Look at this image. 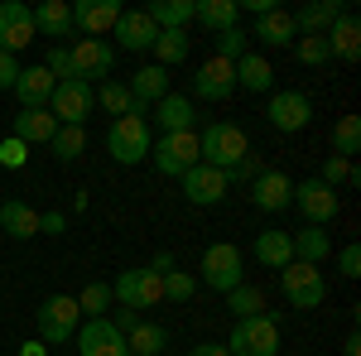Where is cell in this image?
I'll use <instances>...</instances> for the list:
<instances>
[{
  "instance_id": "1",
  "label": "cell",
  "mask_w": 361,
  "mask_h": 356,
  "mask_svg": "<svg viewBox=\"0 0 361 356\" xmlns=\"http://www.w3.org/2000/svg\"><path fill=\"white\" fill-rule=\"evenodd\" d=\"M149 145H154V135H149V106H130L121 121H111V130H106V154H111L116 164H140V159H149Z\"/></svg>"
},
{
  "instance_id": "2",
  "label": "cell",
  "mask_w": 361,
  "mask_h": 356,
  "mask_svg": "<svg viewBox=\"0 0 361 356\" xmlns=\"http://www.w3.org/2000/svg\"><path fill=\"white\" fill-rule=\"evenodd\" d=\"M197 284H207L212 294H231L236 284H246V255L231 246V241H217V246L202 250V265H197Z\"/></svg>"
},
{
  "instance_id": "3",
  "label": "cell",
  "mask_w": 361,
  "mask_h": 356,
  "mask_svg": "<svg viewBox=\"0 0 361 356\" xmlns=\"http://www.w3.org/2000/svg\"><path fill=\"white\" fill-rule=\"evenodd\" d=\"M250 154V140L241 125H231V121H222V125H207V130H197V159L207 168H231V164H241Z\"/></svg>"
},
{
  "instance_id": "4",
  "label": "cell",
  "mask_w": 361,
  "mask_h": 356,
  "mask_svg": "<svg viewBox=\"0 0 361 356\" xmlns=\"http://www.w3.org/2000/svg\"><path fill=\"white\" fill-rule=\"evenodd\" d=\"M34 328H39V342H44V347H63V342H73L78 328H82L78 299H68V294L44 299L39 308H34Z\"/></svg>"
},
{
  "instance_id": "5",
  "label": "cell",
  "mask_w": 361,
  "mask_h": 356,
  "mask_svg": "<svg viewBox=\"0 0 361 356\" xmlns=\"http://www.w3.org/2000/svg\"><path fill=\"white\" fill-rule=\"evenodd\" d=\"M231 356H279V323L275 313H255V318H236L231 337L222 342Z\"/></svg>"
},
{
  "instance_id": "6",
  "label": "cell",
  "mask_w": 361,
  "mask_h": 356,
  "mask_svg": "<svg viewBox=\"0 0 361 356\" xmlns=\"http://www.w3.org/2000/svg\"><path fill=\"white\" fill-rule=\"evenodd\" d=\"M149 159H154V168H159L164 178H183L193 164H202V159H197V130L159 135L154 145H149Z\"/></svg>"
},
{
  "instance_id": "7",
  "label": "cell",
  "mask_w": 361,
  "mask_h": 356,
  "mask_svg": "<svg viewBox=\"0 0 361 356\" xmlns=\"http://www.w3.org/2000/svg\"><path fill=\"white\" fill-rule=\"evenodd\" d=\"M279 294L289 299V308H318V303L328 299V279H323L318 265L294 260V265L279 270Z\"/></svg>"
},
{
  "instance_id": "8",
  "label": "cell",
  "mask_w": 361,
  "mask_h": 356,
  "mask_svg": "<svg viewBox=\"0 0 361 356\" xmlns=\"http://www.w3.org/2000/svg\"><path fill=\"white\" fill-rule=\"evenodd\" d=\"M97 111V87L82 82V78H68V82L54 87L49 97V116L58 125H87V116Z\"/></svg>"
},
{
  "instance_id": "9",
  "label": "cell",
  "mask_w": 361,
  "mask_h": 356,
  "mask_svg": "<svg viewBox=\"0 0 361 356\" xmlns=\"http://www.w3.org/2000/svg\"><path fill=\"white\" fill-rule=\"evenodd\" d=\"M111 294L121 308H154V303H164V279L149 270V265H140V270H121L111 284Z\"/></svg>"
},
{
  "instance_id": "10",
  "label": "cell",
  "mask_w": 361,
  "mask_h": 356,
  "mask_svg": "<svg viewBox=\"0 0 361 356\" xmlns=\"http://www.w3.org/2000/svg\"><path fill=\"white\" fill-rule=\"evenodd\" d=\"M289 207H299L308 226H328V221H337V212H342V197H337V188H328L323 178H299Z\"/></svg>"
},
{
  "instance_id": "11",
  "label": "cell",
  "mask_w": 361,
  "mask_h": 356,
  "mask_svg": "<svg viewBox=\"0 0 361 356\" xmlns=\"http://www.w3.org/2000/svg\"><path fill=\"white\" fill-rule=\"evenodd\" d=\"M73 347H78V356H130L126 352V332L116 328L111 318H82Z\"/></svg>"
},
{
  "instance_id": "12",
  "label": "cell",
  "mask_w": 361,
  "mask_h": 356,
  "mask_svg": "<svg viewBox=\"0 0 361 356\" xmlns=\"http://www.w3.org/2000/svg\"><path fill=\"white\" fill-rule=\"evenodd\" d=\"M68 58H73V78L97 87V78H106L116 68V44H106V39H78L68 49Z\"/></svg>"
},
{
  "instance_id": "13",
  "label": "cell",
  "mask_w": 361,
  "mask_h": 356,
  "mask_svg": "<svg viewBox=\"0 0 361 356\" xmlns=\"http://www.w3.org/2000/svg\"><path fill=\"white\" fill-rule=\"evenodd\" d=\"M265 116H270V125H275V130L294 135V130H304L308 121H313V102H308L304 92L284 87V92H270V106H265Z\"/></svg>"
},
{
  "instance_id": "14",
  "label": "cell",
  "mask_w": 361,
  "mask_h": 356,
  "mask_svg": "<svg viewBox=\"0 0 361 356\" xmlns=\"http://www.w3.org/2000/svg\"><path fill=\"white\" fill-rule=\"evenodd\" d=\"M25 44H34V10L20 0H0V54H20Z\"/></svg>"
},
{
  "instance_id": "15",
  "label": "cell",
  "mask_w": 361,
  "mask_h": 356,
  "mask_svg": "<svg viewBox=\"0 0 361 356\" xmlns=\"http://www.w3.org/2000/svg\"><path fill=\"white\" fill-rule=\"evenodd\" d=\"M178 183H183V197H188L193 207H217V202L226 197V188H231L222 168H207V164H193Z\"/></svg>"
},
{
  "instance_id": "16",
  "label": "cell",
  "mask_w": 361,
  "mask_h": 356,
  "mask_svg": "<svg viewBox=\"0 0 361 356\" xmlns=\"http://www.w3.org/2000/svg\"><path fill=\"white\" fill-rule=\"evenodd\" d=\"M193 97H202V102H226V97H236V63L207 58V63L197 68V78H193Z\"/></svg>"
},
{
  "instance_id": "17",
  "label": "cell",
  "mask_w": 361,
  "mask_h": 356,
  "mask_svg": "<svg viewBox=\"0 0 361 356\" xmlns=\"http://www.w3.org/2000/svg\"><path fill=\"white\" fill-rule=\"evenodd\" d=\"M121 0H78L73 5V29H82V39H102L111 34L116 20H121Z\"/></svg>"
},
{
  "instance_id": "18",
  "label": "cell",
  "mask_w": 361,
  "mask_h": 356,
  "mask_svg": "<svg viewBox=\"0 0 361 356\" xmlns=\"http://www.w3.org/2000/svg\"><path fill=\"white\" fill-rule=\"evenodd\" d=\"M250 202H255L260 212H284V207L294 202V178L279 173V168H260V178L250 183Z\"/></svg>"
},
{
  "instance_id": "19",
  "label": "cell",
  "mask_w": 361,
  "mask_h": 356,
  "mask_svg": "<svg viewBox=\"0 0 361 356\" xmlns=\"http://www.w3.org/2000/svg\"><path fill=\"white\" fill-rule=\"evenodd\" d=\"M111 39L126 49V54H145V49H154L159 29H154V20H149L145 10H121V20H116Z\"/></svg>"
},
{
  "instance_id": "20",
  "label": "cell",
  "mask_w": 361,
  "mask_h": 356,
  "mask_svg": "<svg viewBox=\"0 0 361 356\" xmlns=\"http://www.w3.org/2000/svg\"><path fill=\"white\" fill-rule=\"evenodd\" d=\"M54 73L44 68V63H29L20 68V78H15V97H20V111H34V106H49V97H54Z\"/></svg>"
},
{
  "instance_id": "21",
  "label": "cell",
  "mask_w": 361,
  "mask_h": 356,
  "mask_svg": "<svg viewBox=\"0 0 361 356\" xmlns=\"http://www.w3.org/2000/svg\"><path fill=\"white\" fill-rule=\"evenodd\" d=\"M323 39H328V49H333L337 63H357V58H361V20L352 15V10H342Z\"/></svg>"
},
{
  "instance_id": "22",
  "label": "cell",
  "mask_w": 361,
  "mask_h": 356,
  "mask_svg": "<svg viewBox=\"0 0 361 356\" xmlns=\"http://www.w3.org/2000/svg\"><path fill=\"white\" fill-rule=\"evenodd\" d=\"M34 34H44V39H68V34H73V5H68V0H44V5H34Z\"/></svg>"
},
{
  "instance_id": "23",
  "label": "cell",
  "mask_w": 361,
  "mask_h": 356,
  "mask_svg": "<svg viewBox=\"0 0 361 356\" xmlns=\"http://www.w3.org/2000/svg\"><path fill=\"white\" fill-rule=\"evenodd\" d=\"M236 92H275V68L270 58H260L250 49L246 58H236Z\"/></svg>"
},
{
  "instance_id": "24",
  "label": "cell",
  "mask_w": 361,
  "mask_h": 356,
  "mask_svg": "<svg viewBox=\"0 0 361 356\" xmlns=\"http://www.w3.org/2000/svg\"><path fill=\"white\" fill-rule=\"evenodd\" d=\"M154 121H159V130H164V135H173V130H193V125H197L193 97H178V92H169L164 102L154 106Z\"/></svg>"
},
{
  "instance_id": "25",
  "label": "cell",
  "mask_w": 361,
  "mask_h": 356,
  "mask_svg": "<svg viewBox=\"0 0 361 356\" xmlns=\"http://www.w3.org/2000/svg\"><path fill=\"white\" fill-rule=\"evenodd\" d=\"M58 130V121L49 116V106H34V111H20L15 116V130L10 135L20 140V145H49Z\"/></svg>"
},
{
  "instance_id": "26",
  "label": "cell",
  "mask_w": 361,
  "mask_h": 356,
  "mask_svg": "<svg viewBox=\"0 0 361 356\" xmlns=\"http://www.w3.org/2000/svg\"><path fill=\"white\" fill-rule=\"evenodd\" d=\"M289 246H294V260L304 265H323L333 255V236L323 226H304V231H289Z\"/></svg>"
},
{
  "instance_id": "27",
  "label": "cell",
  "mask_w": 361,
  "mask_h": 356,
  "mask_svg": "<svg viewBox=\"0 0 361 356\" xmlns=\"http://www.w3.org/2000/svg\"><path fill=\"white\" fill-rule=\"evenodd\" d=\"M0 231L15 241H29V236H39V212L20 197H10V202H0Z\"/></svg>"
},
{
  "instance_id": "28",
  "label": "cell",
  "mask_w": 361,
  "mask_h": 356,
  "mask_svg": "<svg viewBox=\"0 0 361 356\" xmlns=\"http://www.w3.org/2000/svg\"><path fill=\"white\" fill-rule=\"evenodd\" d=\"M250 39H260V44H270V49H284V44H294V15L289 10H265V15H255V34Z\"/></svg>"
},
{
  "instance_id": "29",
  "label": "cell",
  "mask_w": 361,
  "mask_h": 356,
  "mask_svg": "<svg viewBox=\"0 0 361 356\" xmlns=\"http://www.w3.org/2000/svg\"><path fill=\"white\" fill-rule=\"evenodd\" d=\"M342 10H347L342 0H313L304 10H294V34H328Z\"/></svg>"
},
{
  "instance_id": "30",
  "label": "cell",
  "mask_w": 361,
  "mask_h": 356,
  "mask_svg": "<svg viewBox=\"0 0 361 356\" xmlns=\"http://www.w3.org/2000/svg\"><path fill=\"white\" fill-rule=\"evenodd\" d=\"M126 87H130V97H135L140 106H159V102L169 97V73L159 68V63H149V68H140Z\"/></svg>"
},
{
  "instance_id": "31",
  "label": "cell",
  "mask_w": 361,
  "mask_h": 356,
  "mask_svg": "<svg viewBox=\"0 0 361 356\" xmlns=\"http://www.w3.org/2000/svg\"><path fill=\"white\" fill-rule=\"evenodd\" d=\"M255 265H265V270H284V265H294L289 231H260V236H255Z\"/></svg>"
},
{
  "instance_id": "32",
  "label": "cell",
  "mask_w": 361,
  "mask_h": 356,
  "mask_svg": "<svg viewBox=\"0 0 361 356\" xmlns=\"http://www.w3.org/2000/svg\"><path fill=\"white\" fill-rule=\"evenodd\" d=\"M193 20L202 29H212V34H222V29H236L241 5L236 0H193Z\"/></svg>"
},
{
  "instance_id": "33",
  "label": "cell",
  "mask_w": 361,
  "mask_h": 356,
  "mask_svg": "<svg viewBox=\"0 0 361 356\" xmlns=\"http://www.w3.org/2000/svg\"><path fill=\"white\" fill-rule=\"evenodd\" d=\"M164 347H169V332L159 323H145L140 318L135 328L126 332V352L130 356H164Z\"/></svg>"
},
{
  "instance_id": "34",
  "label": "cell",
  "mask_w": 361,
  "mask_h": 356,
  "mask_svg": "<svg viewBox=\"0 0 361 356\" xmlns=\"http://www.w3.org/2000/svg\"><path fill=\"white\" fill-rule=\"evenodd\" d=\"M145 15L154 20V29H183L193 25V0H154L145 5Z\"/></svg>"
},
{
  "instance_id": "35",
  "label": "cell",
  "mask_w": 361,
  "mask_h": 356,
  "mask_svg": "<svg viewBox=\"0 0 361 356\" xmlns=\"http://www.w3.org/2000/svg\"><path fill=\"white\" fill-rule=\"evenodd\" d=\"M149 54L159 58V68H178V63H183V58H188V34H183V29H159V39H154V49H149Z\"/></svg>"
},
{
  "instance_id": "36",
  "label": "cell",
  "mask_w": 361,
  "mask_h": 356,
  "mask_svg": "<svg viewBox=\"0 0 361 356\" xmlns=\"http://www.w3.org/2000/svg\"><path fill=\"white\" fill-rule=\"evenodd\" d=\"M49 149H54L58 164H73V159L87 149V130H82V125H58L54 140H49Z\"/></svg>"
},
{
  "instance_id": "37",
  "label": "cell",
  "mask_w": 361,
  "mask_h": 356,
  "mask_svg": "<svg viewBox=\"0 0 361 356\" xmlns=\"http://www.w3.org/2000/svg\"><path fill=\"white\" fill-rule=\"evenodd\" d=\"M116 303V294H111V284H102V279H92L82 294H78V313L82 318H106V308Z\"/></svg>"
},
{
  "instance_id": "38",
  "label": "cell",
  "mask_w": 361,
  "mask_h": 356,
  "mask_svg": "<svg viewBox=\"0 0 361 356\" xmlns=\"http://www.w3.org/2000/svg\"><path fill=\"white\" fill-rule=\"evenodd\" d=\"M357 149H361V121L357 116H342L333 125V154L337 159H352Z\"/></svg>"
},
{
  "instance_id": "39",
  "label": "cell",
  "mask_w": 361,
  "mask_h": 356,
  "mask_svg": "<svg viewBox=\"0 0 361 356\" xmlns=\"http://www.w3.org/2000/svg\"><path fill=\"white\" fill-rule=\"evenodd\" d=\"M226 308H231L236 318H255V313H265V294H260L255 284H236V289L226 294Z\"/></svg>"
},
{
  "instance_id": "40",
  "label": "cell",
  "mask_w": 361,
  "mask_h": 356,
  "mask_svg": "<svg viewBox=\"0 0 361 356\" xmlns=\"http://www.w3.org/2000/svg\"><path fill=\"white\" fill-rule=\"evenodd\" d=\"M97 106L121 121L126 111L135 106V97H130V87H126V82H102V92H97Z\"/></svg>"
},
{
  "instance_id": "41",
  "label": "cell",
  "mask_w": 361,
  "mask_h": 356,
  "mask_svg": "<svg viewBox=\"0 0 361 356\" xmlns=\"http://www.w3.org/2000/svg\"><path fill=\"white\" fill-rule=\"evenodd\" d=\"M164 279V299L169 303H188L197 294V274H188V270H169V274H159Z\"/></svg>"
},
{
  "instance_id": "42",
  "label": "cell",
  "mask_w": 361,
  "mask_h": 356,
  "mask_svg": "<svg viewBox=\"0 0 361 356\" xmlns=\"http://www.w3.org/2000/svg\"><path fill=\"white\" fill-rule=\"evenodd\" d=\"M250 54V34L241 25L236 29H222V34H217V54L212 58H226V63H236V58H246Z\"/></svg>"
},
{
  "instance_id": "43",
  "label": "cell",
  "mask_w": 361,
  "mask_h": 356,
  "mask_svg": "<svg viewBox=\"0 0 361 356\" xmlns=\"http://www.w3.org/2000/svg\"><path fill=\"white\" fill-rule=\"evenodd\" d=\"M294 54H299V63H308V68H323V63H333V49H328V39H323V34H304Z\"/></svg>"
},
{
  "instance_id": "44",
  "label": "cell",
  "mask_w": 361,
  "mask_h": 356,
  "mask_svg": "<svg viewBox=\"0 0 361 356\" xmlns=\"http://www.w3.org/2000/svg\"><path fill=\"white\" fill-rule=\"evenodd\" d=\"M318 178H323L328 188H337V183H357V164H352V159H337V154H328Z\"/></svg>"
},
{
  "instance_id": "45",
  "label": "cell",
  "mask_w": 361,
  "mask_h": 356,
  "mask_svg": "<svg viewBox=\"0 0 361 356\" xmlns=\"http://www.w3.org/2000/svg\"><path fill=\"white\" fill-rule=\"evenodd\" d=\"M44 68L54 73V82H68V78H73V58H68V49H63V44H54V49H49V58H44Z\"/></svg>"
},
{
  "instance_id": "46",
  "label": "cell",
  "mask_w": 361,
  "mask_h": 356,
  "mask_svg": "<svg viewBox=\"0 0 361 356\" xmlns=\"http://www.w3.org/2000/svg\"><path fill=\"white\" fill-rule=\"evenodd\" d=\"M25 159H29V145H20L15 135L0 140V164L5 168H25Z\"/></svg>"
},
{
  "instance_id": "47",
  "label": "cell",
  "mask_w": 361,
  "mask_h": 356,
  "mask_svg": "<svg viewBox=\"0 0 361 356\" xmlns=\"http://www.w3.org/2000/svg\"><path fill=\"white\" fill-rule=\"evenodd\" d=\"M337 274H342V279H361V246L357 241L342 246V255H337Z\"/></svg>"
},
{
  "instance_id": "48",
  "label": "cell",
  "mask_w": 361,
  "mask_h": 356,
  "mask_svg": "<svg viewBox=\"0 0 361 356\" xmlns=\"http://www.w3.org/2000/svg\"><path fill=\"white\" fill-rule=\"evenodd\" d=\"M255 178H260V159H255V154H246L241 164L226 168V183H255Z\"/></svg>"
},
{
  "instance_id": "49",
  "label": "cell",
  "mask_w": 361,
  "mask_h": 356,
  "mask_svg": "<svg viewBox=\"0 0 361 356\" xmlns=\"http://www.w3.org/2000/svg\"><path fill=\"white\" fill-rule=\"evenodd\" d=\"M15 78H20V58L0 54V92H15Z\"/></svg>"
},
{
  "instance_id": "50",
  "label": "cell",
  "mask_w": 361,
  "mask_h": 356,
  "mask_svg": "<svg viewBox=\"0 0 361 356\" xmlns=\"http://www.w3.org/2000/svg\"><path fill=\"white\" fill-rule=\"evenodd\" d=\"M39 231H49V236H63V231H68V217H63V212H39Z\"/></svg>"
},
{
  "instance_id": "51",
  "label": "cell",
  "mask_w": 361,
  "mask_h": 356,
  "mask_svg": "<svg viewBox=\"0 0 361 356\" xmlns=\"http://www.w3.org/2000/svg\"><path fill=\"white\" fill-rule=\"evenodd\" d=\"M106 318H111V323H116L121 332H130V328L140 323V313H135V308H116V313H106Z\"/></svg>"
},
{
  "instance_id": "52",
  "label": "cell",
  "mask_w": 361,
  "mask_h": 356,
  "mask_svg": "<svg viewBox=\"0 0 361 356\" xmlns=\"http://www.w3.org/2000/svg\"><path fill=\"white\" fill-rule=\"evenodd\" d=\"M188 356H231V352H226L222 342H197V347H193Z\"/></svg>"
},
{
  "instance_id": "53",
  "label": "cell",
  "mask_w": 361,
  "mask_h": 356,
  "mask_svg": "<svg viewBox=\"0 0 361 356\" xmlns=\"http://www.w3.org/2000/svg\"><path fill=\"white\" fill-rule=\"evenodd\" d=\"M149 270H154V274H169V270H178V265H173V255H169V250H159V255L149 260Z\"/></svg>"
},
{
  "instance_id": "54",
  "label": "cell",
  "mask_w": 361,
  "mask_h": 356,
  "mask_svg": "<svg viewBox=\"0 0 361 356\" xmlns=\"http://www.w3.org/2000/svg\"><path fill=\"white\" fill-rule=\"evenodd\" d=\"M342 356H361V337H357V332H347V342H342Z\"/></svg>"
},
{
  "instance_id": "55",
  "label": "cell",
  "mask_w": 361,
  "mask_h": 356,
  "mask_svg": "<svg viewBox=\"0 0 361 356\" xmlns=\"http://www.w3.org/2000/svg\"><path fill=\"white\" fill-rule=\"evenodd\" d=\"M20 356H49V347H44V342H25V347H20Z\"/></svg>"
}]
</instances>
